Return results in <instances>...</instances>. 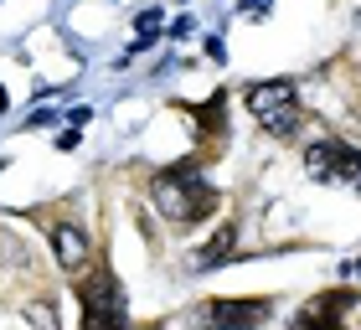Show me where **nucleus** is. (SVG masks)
<instances>
[{
    "instance_id": "obj_1",
    "label": "nucleus",
    "mask_w": 361,
    "mask_h": 330,
    "mask_svg": "<svg viewBox=\"0 0 361 330\" xmlns=\"http://www.w3.org/2000/svg\"><path fill=\"white\" fill-rule=\"evenodd\" d=\"M150 202L166 222L176 227H196L217 212V186L202 176L196 160H180V165H166V171L150 176Z\"/></svg>"
},
{
    "instance_id": "obj_2",
    "label": "nucleus",
    "mask_w": 361,
    "mask_h": 330,
    "mask_svg": "<svg viewBox=\"0 0 361 330\" xmlns=\"http://www.w3.org/2000/svg\"><path fill=\"white\" fill-rule=\"evenodd\" d=\"M243 104L269 135H294L305 124V109H300V88L289 78H264V82H248L243 88Z\"/></svg>"
},
{
    "instance_id": "obj_3",
    "label": "nucleus",
    "mask_w": 361,
    "mask_h": 330,
    "mask_svg": "<svg viewBox=\"0 0 361 330\" xmlns=\"http://www.w3.org/2000/svg\"><path fill=\"white\" fill-rule=\"evenodd\" d=\"M305 171L310 181H336V186L361 191V150L341 135H320L315 145H305Z\"/></svg>"
},
{
    "instance_id": "obj_4",
    "label": "nucleus",
    "mask_w": 361,
    "mask_h": 330,
    "mask_svg": "<svg viewBox=\"0 0 361 330\" xmlns=\"http://www.w3.org/2000/svg\"><path fill=\"white\" fill-rule=\"evenodd\" d=\"M78 305H83V330H129V300H124V284H119V279H114L109 269L78 289Z\"/></svg>"
},
{
    "instance_id": "obj_5",
    "label": "nucleus",
    "mask_w": 361,
    "mask_h": 330,
    "mask_svg": "<svg viewBox=\"0 0 361 330\" xmlns=\"http://www.w3.org/2000/svg\"><path fill=\"white\" fill-rule=\"evenodd\" d=\"M264 320H274L269 294H258V300H207L191 310L196 330H258Z\"/></svg>"
},
{
    "instance_id": "obj_6",
    "label": "nucleus",
    "mask_w": 361,
    "mask_h": 330,
    "mask_svg": "<svg viewBox=\"0 0 361 330\" xmlns=\"http://www.w3.org/2000/svg\"><path fill=\"white\" fill-rule=\"evenodd\" d=\"M361 305L356 289H331V294H315L300 315L289 320V330H346V315Z\"/></svg>"
},
{
    "instance_id": "obj_7",
    "label": "nucleus",
    "mask_w": 361,
    "mask_h": 330,
    "mask_svg": "<svg viewBox=\"0 0 361 330\" xmlns=\"http://www.w3.org/2000/svg\"><path fill=\"white\" fill-rule=\"evenodd\" d=\"M47 238H52V253H57V263H62L68 274H78V269L88 263V253H93V248H88V233H83L78 222H52V227H47Z\"/></svg>"
},
{
    "instance_id": "obj_8",
    "label": "nucleus",
    "mask_w": 361,
    "mask_h": 330,
    "mask_svg": "<svg viewBox=\"0 0 361 330\" xmlns=\"http://www.w3.org/2000/svg\"><path fill=\"white\" fill-rule=\"evenodd\" d=\"M233 248H238V222H222L217 233H212V243L202 248V258H196V269H202V274H207V269H222L227 258H238Z\"/></svg>"
},
{
    "instance_id": "obj_9",
    "label": "nucleus",
    "mask_w": 361,
    "mask_h": 330,
    "mask_svg": "<svg viewBox=\"0 0 361 330\" xmlns=\"http://www.w3.org/2000/svg\"><path fill=\"white\" fill-rule=\"evenodd\" d=\"M26 320H37L42 330H62V325H57V310H52V300H31V305H26Z\"/></svg>"
},
{
    "instance_id": "obj_10",
    "label": "nucleus",
    "mask_w": 361,
    "mask_h": 330,
    "mask_svg": "<svg viewBox=\"0 0 361 330\" xmlns=\"http://www.w3.org/2000/svg\"><path fill=\"white\" fill-rule=\"evenodd\" d=\"M160 21H166V11H160V6L140 11V37H155V31H160Z\"/></svg>"
},
{
    "instance_id": "obj_11",
    "label": "nucleus",
    "mask_w": 361,
    "mask_h": 330,
    "mask_svg": "<svg viewBox=\"0 0 361 330\" xmlns=\"http://www.w3.org/2000/svg\"><path fill=\"white\" fill-rule=\"evenodd\" d=\"M57 150H78V129H62V135H57Z\"/></svg>"
},
{
    "instance_id": "obj_12",
    "label": "nucleus",
    "mask_w": 361,
    "mask_h": 330,
    "mask_svg": "<svg viewBox=\"0 0 361 330\" xmlns=\"http://www.w3.org/2000/svg\"><path fill=\"white\" fill-rule=\"evenodd\" d=\"M346 274H356V279H361V258H356V263H346Z\"/></svg>"
},
{
    "instance_id": "obj_13",
    "label": "nucleus",
    "mask_w": 361,
    "mask_h": 330,
    "mask_svg": "<svg viewBox=\"0 0 361 330\" xmlns=\"http://www.w3.org/2000/svg\"><path fill=\"white\" fill-rule=\"evenodd\" d=\"M0 171H6V160H0Z\"/></svg>"
}]
</instances>
